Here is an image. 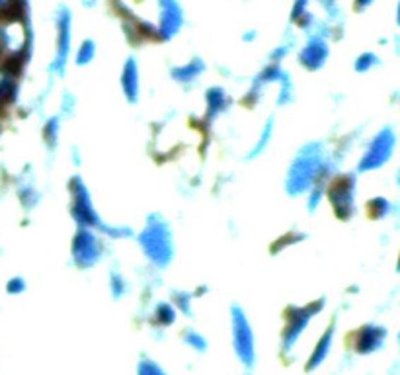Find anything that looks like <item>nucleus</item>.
Instances as JSON below:
<instances>
[{"label": "nucleus", "instance_id": "5", "mask_svg": "<svg viewBox=\"0 0 400 375\" xmlns=\"http://www.w3.org/2000/svg\"><path fill=\"white\" fill-rule=\"evenodd\" d=\"M10 90V79L8 74L4 73V71H0V98L2 96H6V92Z\"/></svg>", "mask_w": 400, "mask_h": 375}, {"label": "nucleus", "instance_id": "8", "mask_svg": "<svg viewBox=\"0 0 400 375\" xmlns=\"http://www.w3.org/2000/svg\"><path fill=\"white\" fill-rule=\"evenodd\" d=\"M367 2H371V0H360V4H367Z\"/></svg>", "mask_w": 400, "mask_h": 375}, {"label": "nucleus", "instance_id": "6", "mask_svg": "<svg viewBox=\"0 0 400 375\" xmlns=\"http://www.w3.org/2000/svg\"><path fill=\"white\" fill-rule=\"evenodd\" d=\"M92 53H94V50H92V43H84V47H82V53H81V57H78V61H81V63H84V61H86V57H88V59L92 57Z\"/></svg>", "mask_w": 400, "mask_h": 375}, {"label": "nucleus", "instance_id": "2", "mask_svg": "<svg viewBox=\"0 0 400 375\" xmlns=\"http://www.w3.org/2000/svg\"><path fill=\"white\" fill-rule=\"evenodd\" d=\"M0 38H2L4 45H6L10 51H18L22 47V43H24V30H22V24H18L16 20L8 22V24L0 30Z\"/></svg>", "mask_w": 400, "mask_h": 375}, {"label": "nucleus", "instance_id": "3", "mask_svg": "<svg viewBox=\"0 0 400 375\" xmlns=\"http://www.w3.org/2000/svg\"><path fill=\"white\" fill-rule=\"evenodd\" d=\"M324 57H327V45L322 41H312L309 47L302 51V61L309 67H319Z\"/></svg>", "mask_w": 400, "mask_h": 375}, {"label": "nucleus", "instance_id": "1", "mask_svg": "<svg viewBox=\"0 0 400 375\" xmlns=\"http://www.w3.org/2000/svg\"><path fill=\"white\" fill-rule=\"evenodd\" d=\"M163 4V32L164 35H172L182 24V12L174 0H160Z\"/></svg>", "mask_w": 400, "mask_h": 375}, {"label": "nucleus", "instance_id": "4", "mask_svg": "<svg viewBox=\"0 0 400 375\" xmlns=\"http://www.w3.org/2000/svg\"><path fill=\"white\" fill-rule=\"evenodd\" d=\"M66 43H69V18L61 20V41H59V50H61V61L66 53Z\"/></svg>", "mask_w": 400, "mask_h": 375}, {"label": "nucleus", "instance_id": "7", "mask_svg": "<svg viewBox=\"0 0 400 375\" xmlns=\"http://www.w3.org/2000/svg\"><path fill=\"white\" fill-rule=\"evenodd\" d=\"M14 0H0V10H4V8H8L10 4H12Z\"/></svg>", "mask_w": 400, "mask_h": 375}]
</instances>
